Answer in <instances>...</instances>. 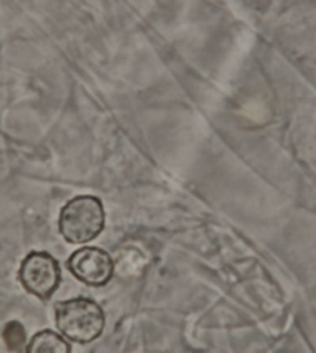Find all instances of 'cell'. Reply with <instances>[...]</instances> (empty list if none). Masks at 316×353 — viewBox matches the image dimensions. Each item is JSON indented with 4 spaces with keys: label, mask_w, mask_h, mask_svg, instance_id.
Masks as SVG:
<instances>
[{
    "label": "cell",
    "mask_w": 316,
    "mask_h": 353,
    "mask_svg": "<svg viewBox=\"0 0 316 353\" xmlns=\"http://www.w3.org/2000/svg\"><path fill=\"white\" fill-rule=\"evenodd\" d=\"M23 288L39 299H48L61 283V270L53 256L33 251L25 257L19 271Z\"/></svg>",
    "instance_id": "cell-3"
},
{
    "label": "cell",
    "mask_w": 316,
    "mask_h": 353,
    "mask_svg": "<svg viewBox=\"0 0 316 353\" xmlns=\"http://www.w3.org/2000/svg\"><path fill=\"white\" fill-rule=\"evenodd\" d=\"M113 261L104 250L87 247L75 251L68 259V270L78 281L90 287H103L113 276Z\"/></svg>",
    "instance_id": "cell-4"
},
{
    "label": "cell",
    "mask_w": 316,
    "mask_h": 353,
    "mask_svg": "<svg viewBox=\"0 0 316 353\" xmlns=\"http://www.w3.org/2000/svg\"><path fill=\"white\" fill-rule=\"evenodd\" d=\"M104 323L103 308L92 299H68L56 307V325L62 335L75 343L95 341L103 333Z\"/></svg>",
    "instance_id": "cell-2"
},
{
    "label": "cell",
    "mask_w": 316,
    "mask_h": 353,
    "mask_svg": "<svg viewBox=\"0 0 316 353\" xmlns=\"http://www.w3.org/2000/svg\"><path fill=\"white\" fill-rule=\"evenodd\" d=\"M27 353H70V345L58 333L43 330L31 339Z\"/></svg>",
    "instance_id": "cell-5"
},
{
    "label": "cell",
    "mask_w": 316,
    "mask_h": 353,
    "mask_svg": "<svg viewBox=\"0 0 316 353\" xmlns=\"http://www.w3.org/2000/svg\"><path fill=\"white\" fill-rule=\"evenodd\" d=\"M25 330L23 325L17 321L8 323L3 330V341L11 352H21L25 345Z\"/></svg>",
    "instance_id": "cell-6"
},
{
    "label": "cell",
    "mask_w": 316,
    "mask_h": 353,
    "mask_svg": "<svg viewBox=\"0 0 316 353\" xmlns=\"http://www.w3.org/2000/svg\"><path fill=\"white\" fill-rule=\"evenodd\" d=\"M106 214L101 200L93 195H78L62 208L59 232L68 243H87L104 230Z\"/></svg>",
    "instance_id": "cell-1"
}]
</instances>
